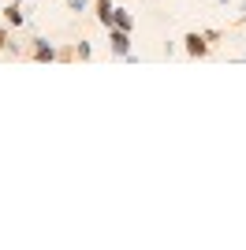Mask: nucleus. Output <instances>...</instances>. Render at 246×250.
<instances>
[{
  "label": "nucleus",
  "mask_w": 246,
  "mask_h": 250,
  "mask_svg": "<svg viewBox=\"0 0 246 250\" xmlns=\"http://www.w3.org/2000/svg\"><path fill=\"white\" fill-rule=\"evenodd\" d=\"M108 42H112V56H131V30L108 26Z\"/></svg>",
  "instance_id": "nucleus-1"
},
{
  "label": "nucleus",
  "mask_w": 246,
  "mask_h": 250,
  "mask_svg": "<svg viewBox=\"0 0 246 250\" xmlns=\"http://www.w3.org/2000/svg\"><path fill=\"white\" fill-rule=\"evenodd\" d=\"M209 38L213 34H186L183 42H186V56H205L209 52Z\"/></svg>",
  "instance_id": "nucleus-2"
},
{
  "label": "nucleus",
  "mask_w": 246,
  "mask_h": 250,
  "mask_svg": "<svg viewBox=\"0 0 246 250\" xmlns=\"http://www.w3.org/2000/svg\"><path fill=\"white\" fill-rule=\"evenodd\" d=\"M30 56H34V60H38V63H49V60H56L60 52L52 49V45L45 42V38H34V45H30Z\"/></svg>",
  "instance_id": "nucleus-3"
},
{
  "label": "nucleus",
  "mask_w": 246,
  "mask_h": 250,
  "mask_svg": "<svg viewBox=\"0 0 246 250\" xmlns=\"http://www.w3.org/2000/svg\"><path fill=\"white\" fill-rule=\"evenodd\" d=\"M93 8H97V19H101V26H112V15H116L112 0H93Z\"/></svg>",
  "instance_id": "nucleus-4"
},
{
  "label": "nucleus",
  "mask_w": 246,
  "mask_h": 250,
  "mask_svg": "<svg viewBox=\"0 0 246 250\" xmlns=\"http://www.w3.org/2000/svg\"><path fill=\"white\" fill-rule=\"evenodd\" d=\"M4 19H8L11 26H22V22H26V15H22V8H19V0H15V4H8V8H4Z\"/></svg>",
  "instance_id": "nucleus-5"
},
{
  "label": "nucleus",
  "mask_w": 246,
  "mask_h": 250,
  "mask_svg": "<svg viewBox=\"0 0 246 250\" xmlns=\"http://www.w3.org/2000/svg\"><path fill=\"white\" fill-rule=\"evenodd\" d=\"M112 26H120V30H131V26H134V15H131V11H123V8H116Z\"/></svg>",
  "instance_id": "nucleus-6"
},
{
  "label": "nucleus",
  "mask_w": 246,
  "mask_h": 250,
  "mask_svg": "<svg viewBox=\"0 0 246 250\" xmlns=\"http://www.w3.org/2000/svg\"><path fill=\"white\" fill-rule=\"evenodd\" d=\"M90 42H79V45H75V56H82V60H90Z\"/></svg>",
  "instance_id": "nucleus-7"
},
{
  "label": "nucleus",
  "mask_w": 246,
  "mask_h": 250,
  "mask_svg": "<svg viewBox=\"0 0 246 250\" xmlns=\"http://www.w3.org/2000/svg\"><path fill=\"white\" fill-rule=\"evenodd\" d=\"M86 4H90V0H67V8H71V11H82Z\"/></svg>",
  "instance_id": "nucleus-8"
},
{
  "label": "nucleus",
  "mask_w": 246,
  "mask_h": 250,
  "mask_svg": "<svg viewBox=\"0 0 246 250\" xmlns=\"http://www.w3.org/2000/svg\"><path fill=\"white\" fill-rule=\"evenodd\" d=\"M8 49V30H4V26H0V52Z\"/></svg>",
  "instance_id": "nucleus-9"
},
{
  "label": "nucleus",
  "mask_w": 246,
  "mask_h": 250,
  "mask_svg": "<svg viewBox=\"0 0 246 250\" xmlns=\"http://www.w3.org/2000/svg\"><path fill=\"white\" fill-rule=\"evenodd\" d=\"M220 4H224V0H220Z\"/></svg>",
  "instance_id": "nucleus-10"
},
{
  "label": "nucleus",
  "mask_w": 246,
  "mask_h": 250,
  "mask_svg": "<svg viewBox=\"0 0 246 250\" xmlns=\"http://www.w3.org/2000/svg\"><path fill=\"white\" fill-rule=\"evenodd\" d=\"M243 56H246V52H243Z\"/></svg>",
  "instance_id": "nucleus-11"
}]
</instances>
